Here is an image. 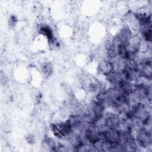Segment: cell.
<instances>
[{
  "label": "cell",
  "instance_id": "cell-2",
  "mask_svg": "<svg viewBox=\"0 0 152 152\" xmlns=\"http://www.w3.org/2000/svg\"><path fill=\"white\" fill-rule=\"evenodd\" d=\"M115 69L112 62L108 60H102L98 65V71L100 74L106 76Z\"/></svg>",
  "mask_w": 152,
  "mask_h": 152
},
{
  "label": "cell",
  "instance_id": "cell-6",
  "mask_svg": "<svg viewBox=\"0 0 152 152\" xmlns=\"http://www.w3.org/2000/svg\"><path fill=\"white\" fill-rule=\"evenodd\" d=\"M17 18L12 15V16H11L10 18V20H9V24L10 26H15V25L17 23Z\"/></svg>",
  "mask_w": 152,
  "mask_h": 152
},
{
  "label": "cell",
  "instance_id": "cell-4",
  "mask_svg": "<svg viewBox=\"0 0 152 152\" xmlns=\"http://www.w3.org/2000/svg\"><path fill=\"white\" fill-rule=\"evenodd\" d=\"M40 31L45 37H46L49 42L53 41V36L51 28L48 26H42L40 27Z\"/></svg>",
  "mask_w": 152,
  "mask_h": 152
},
{
  "label": "cell",
  "instance_id": "cell-1",
  "mask_svg": "<svg viewBox=\"0 0 152 152\" xmlns=\"http://www.w3.org/2000/svg\"><path fill=\"white\" fill-rule=\"evenodd\" d=\"M136 142L141 147L145 148L150 146L151 144L150 132L145 128L139 129L136 136Z\"/></svg>",
  "mask_w": 152,
  "mask_h": 152
},
{
  "label": "cell",
  "instance_id": "cell-7",
  "mask_svg": "<svg viewBox=\"0 0 152 152\" xmlns=\"http://www.w3.org/2000/svg\"><path fill=\"white\" fill-rule=\"evenodd\" d=\"M27 141L28 142V143L29 144H33L34 142V136L32 135H29L27 137Z\"/></svg>",
  "mask_w": 152,
  "mask_h": 152
},
{
  "label": "cell",
  "instance_id": "cell-3",
  "mask_svg": "<svg viewBox=\"0 0 152 152\" xmlns=\"http://www.w3.org/2000/svg\"><path fill=\"white\" fill-rule=\"evenodd\" d=\"M56 147L55 142L52 138L50 137L44 138L42 142V147L46 148V150L53 151L55 150Z\"/></svg>",
  "mask_w": 152,
  "mask_h": 152
},
{
  "label": "cell",
  "instance_id": "cell-5",
  "mask_svg": "<svg viewBox=\"0 0 152 152\" xmlns=\"http://www.w3.org/2000/svg\"><path fill=\"white\" fill-rule=\"evenodd\" d=\"M53 67L50 63H46L42 66V72L43 74L46 76L49 77L52 73Z\"/></svg>",
  "mask_w": 152,
  "mask_h": 152
}]
</instances>
